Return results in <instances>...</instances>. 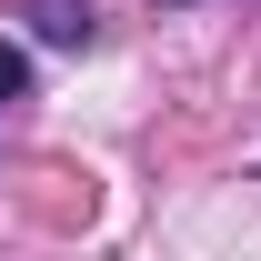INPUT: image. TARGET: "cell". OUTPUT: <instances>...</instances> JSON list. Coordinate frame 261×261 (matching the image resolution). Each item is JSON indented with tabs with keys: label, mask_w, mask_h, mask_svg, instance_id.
Here are the masks:
<instances>
[{
	"label": "cell",
	"mask_w": 261,
	"mask_h": 261,
	"mask_svg": "<svg viewBox=\"0 0 261 261\" xmlns=\"http://www.w3.org/2000/svg\"><path fill=\"white\" fill-rule=\"evenodd\" d=\"M171 10H181V0H171Z\"/></svg>",
	"instance_id": "obj_3"
},
{
	"label": "cell",
	"mask_w": 261,
	"mask_h": 261,
	"mask_svg": "<svg viewBox=\"0 0 261 261\" xmlns=\"http://www.w3.org/2000/svg\"><path fill=\"white\" fill-rule=\"evenodd\" d=\"M31 31L50 50H91V0H31Z\"/></svg>",
	"instance_id": "obj_1"
},
{
	"label": "cell",
	"mask_w": 261,
	"mask_h": 261,
	"mask_svg": "<svg viewBox=\"0 0 261 261\" xmlns=\"http://www.w3.org/2000/svg\"><path fill=\"white\" fill-rule=\"evenodd\" d=\"M10 100H31V50H20V40H0V111H10Z\"/></svg>",
	"instance_id": "obj_2"
}]
</instances>
